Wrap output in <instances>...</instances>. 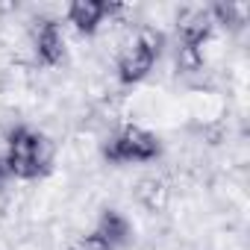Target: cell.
Listing matches in <instances>:
<instances>
[{
  "mask_svg": "<svg viewBox=\"0 0 250 250\" xmlns=\"http://www.w3.org/2000/svg\"><path fill=\"white\" fill-rule=\"evenodd\" d=\"M162 44H165V39L156 30H150V27L139 30V36L133 42H127L118 53V77H121V83L130 85V83L145 80L153 71V62L162 53Z\"/></svg>",
  "mask_w": 250,
  "mask_h": 250,
  "instance_id": "obj_1",
  "label": "cell"
},
{
  "mask_svg": "<svg viewBox=\"0 0 250 250\" xmlns=\"http://www.w3.org/2000/svg\"><path fill=\"white\" fill-rule=\"evenodd\" d=\"M162 150L159 139L145 130V127H124L121 133H115L106 145H103V156L115 165L124 162H150L156 159Z\"/></svg>",
  "mask_w": 250,
  "mask_h": 250,
  "instance_id": "obj_2",
  "label": "cell"
},
{
  "mask_svg": "<svg viewBox=\"0 0 250 250\" xmlns=\"http://www.w3.org/2000/svg\"><path fill=\"white\" fill-rule=\"evenodd\" d=\"M36 139H39V133H33L27 127H15L9 133V147H6V156H3L9 177H18V180L42 177L39 165H36Z\"/></svg>",
  "mask_w": 250,
  "mask_h": 250,
  "instance_id": "obj_3",
  "label": "cell"
},
{
  "mask_svg": "<svg viewBox=\"0 0 250 250\" xmlns=\"http://www.w3.org/2000/svg\"><path fill=\"white\" fill-rule=\"evenodd\" d=\"M177 30H180V39L183 44L188 47H200L209 33H212V15L206 9H186L177 21Z\"/></svg>",
  "mask_w": 250,
  "mask_h": 250,
  "instance_id": "obj_4",
  "label": "cell"
},
{
  "mask_svg": "<svg viewBox=\"0 0 250 250\" xmlns=\"http://www.w3.org/2000/svg\"><path fill=\"white\" fill-rule=\"evenodd\" d=\"M36 53L44 65H59L65 59V36L56 21H44L36 36Z\"/></svg>",
  "mask_w": 250,
  "mask_h": 250,
  "instance_id": "obj_5",
  "label": "cell"
},
{
  "mask_svg": "<svg viewBox=\"0 0 250 250\" xmlns=\"http://www.w3.org/2000/svg\"><path fill=\"white\" fill-rule=\"evenodd\" d=\"M103 18H106V3L103 0H74L68 6V21L85 36H91L100 27Z\"/></svg>",
  "mask_w": 250,
  "mask_h": 250,
  "instance_id": "obj_6",
  "label": "cell"
},
{
  "mask_svg": "<svg viewBox=\"0 0 250 250\" xmlns=\"http://www.w3.org/2000/svg\"><path fill=\"white\" fill-rule=\"evenodd\" d=\"M94 235H100L109 247H121V244L130 241V221L121 212H115V209H106L100 215V221H97V232Z\"/></svg>",
  "mask_w": 250,
  "mask_h": 250,
  "instance_id": "obj_7",
  "label": "cell"
},
{
  "mask_svg": "<svg viewBox=\"0 0 250 250\" xmlns=\"http://www.w3.org/2000/svg\"><path fill=\"white\" fill-rule=\"evenodd\" d=\"M136 200H139L147 212H162L165 203H168V188H165L162 180L147 177V180H142V183L136 186Z\"/></svg>",
  "mask_w": 250,
  "mask_h": 250,
  "instance_id": "obj_8",
  "label": "cell"
},
{
  "mask_svg": "<svg viewBox=\"0 0 250 250\" xmlns=\"http://www.w3.org/2000/svg\"><path fill=\"white\" fill-rule=\"evenodd\" d=\"M209 15H215L224 27H238V24H244L247 6H238V3H218Z\"/></svg>",
  "mask_w": 250,
  "mask_h": 250,
  "instance_id": "obj_9",
  "label": "cell"
},
{
  "mask_svg": "<svg viewBox=\"0 0 250 250\" xmlns=\"http://www.w3.org/2000/svg\"><path fill=\"white\" fill-rule=\"evenodd\" d=\"M177 68L186 71V74L200 71V68H203V53H200V47H188V44H183L180 53H177Z\"/></svg>",
  "mask_w": 250,
  "mask_h": 250,
  "instance_id": "obj_10",
  "label": "cell"
},
{
  "mask_svg": "<svg viewBox=\"0 0 250 250\" xmlns=\"http://www.w3.org/2000/svg\"><path fill=\"white\" fill-rule=\"evenodd\" d=\"M53 142L47 136H39L36 139V165H39V174H47L50 165H53Z\"/></svg>",
  "mask_w": 250,
  "mask_h": 250,
  "instance_id": "obj_11",
  "label": "cell"
},
{
  "mask_svg": "<svg viewBox=\"0 0 250 250\" xmlns=\"http://www.w3.org/2000/svg\"><path fill=\"white\" fill-rule=\"evenodd\" d=\"M74 250H115V247H109V244H106V241H103L100 235H94V232H91V235L80 238Z\"/></svg>",
  "mask_w": 250,
  "mask_h": 250,
  "instance_id": "obj_12",
  "label": "cell"
},
{
  "mask_svg": "<svg viewBox=\"0 0 250 250\" xmlns=\"http://www.w3.org/2000/svg\"><path fill=\"white\" fill-rule=\"evenodd\" d=\"M9 177V171H6V162L3 159H0V186H3V180Z\"/></svg>",
  "mask_w": 250,
  "mask_h": 250,
  "instance_id": "obj_13",
  "label": "cell"
}]
</instances>
